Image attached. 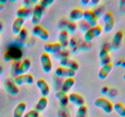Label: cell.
Here are the masks:
<instances>
[{
	"label": "cell",
	"mask_w": 125,
	"mask_h": 117,
	"mask_svg": "<svg viewBox=\"0 0 125 117\" xmlns=\"http://www.w3.org/2000/svg\"><path fill=\"white\" fill-rule=\"evenodd\" d=\"M68 101L78 108L84 106L85 104V100L84 98L81 95L76 93H72L68 95Z\"/></svg>",
	"instance_id": "obj_13"
},
{
	"label": "cell",
	"mask_w": 125,
	"mask_h": 117,
	"mask_svg": "<svg viewBox=\"0 0 125 117\" xmlns=\"http://www.w3.org/2000/svg\"><path fill=\"white\" fill-rule=\"evenodd\" d=\"M32 15V8H26V7H21L18 9L16 12L17 18H21L23 19L31 18Z\"/></svg>",
	"instance_id": "obj_22"
},
{
	"label": "cell",
	"mask_w": 125,
	"mask_h": 117,
	"mask_svg": "<svg viewBox=\"0 0 125 117\" xmlns=\"http://www.w3.org/2000/svg\"><path fill=\"white\" fill-rule=\"evenodd\" d=\"M112 68H113V64L112 62L101 67L98 74L99 79L101 80H104L105 79H106L112 71Z\"/></svg>",
	"instance_id": "obj_20"
},
{
	"label": "cell",
	"mask_w": 125,
	"mask_h": 117,
	"mask_svg": "<svg viewBox=\"0 0 125 117\" xmlns=\"http://www.w3.org/2000/svg\"><path fill=\"white\" fill-rule=\"evenodd\" d=\"M59 43L62 49H65L69 44L68 41V33L65 30H61L58 35Z\"/></svg>",
	"instance_id": "obj_24"
},
{
	"label": "cell",
	"mask_w": 125,
	"mask_h": 117,
	"mask_svg": "<svg viewBox=\"0 0 125 117\" xmlns=\"http://www.w3.org/2000/svg\"><path fill=\"white\" fill-rule=\"evenodd\" d=\"M2 67L1 66H0V74H2Z\"/></svg>",
	"instance_id": "obj_40"
},
{
	"label": "cell",
	"mask_w": 125,
	"mask_h": 117,
	"mask_svg": "<svg viewBox=\"0 0 125 117\" xmlns=\"http://www.w3.org/2000/svg\"><path fill=\"white\" fill-rule=\"evenodd\" d=\"M88 110L86 106H83L78 107L76 113L75 117H86Z\"/></svg>",
	"instance_id": "obj_30"
},
{
	"label": "cell",
	"mask_w": 125,
	"mask_h": 117,
	"mask_svg": "<svg viewBox=\"0 0 125 117\" xmlns=\"http://www.w3.org/2000/svg\"><path fill=\"white\" fill-rule=\"evenodd\" d=\"M43 49L45 52L52 54H58L62 51V48L59 42L56 43H49L45 44L43 46Z\"/></svg>",
	"instance_id": "obj_11"
},
{
	"label": "cell",
	"mask_w": 125,
	"mask_h": 117,
	"mask_svg": "<svg viewBox=\"0 0 125 117\" xmlns=\"http://www.w3.org/2000/svg\"><path fill=\"white\" fill-rule=\"evenodd\" d=\"M40 61L43 71L47 74L50 73L52 68V61H51L50 54L46 53V52H43L42 54V55L40 56Z\"/></svg>",
	"instance_id": "obj_5"
},
{
	"label": "cell",
	"mask_w": 125,
	"mask_h": 117,
	"mask_svg": "<svg viewBox=\"0 0 125 117\" xmlns=\"http://www.w3.org/2000/svg\"><path fill=\"white\" fill-rule=\"evenodd\" d=\"M55 74L57 77H59V78H64L66 79L74 78V77L76 74V71L70 68L59 67L56 69Z\"/></svg>",
	"instance_id": "obj_9"
},
{
	"label": "cell",
	"mask_w": 125,
	"mask_h": 117,
	"mask_svg": "<svg viewBox=\"0 0 125 117\" xmlns=\"http://www.w3.org/2000/svg\"><path fill=\"white\" fill-rule=\"evenodd\" d=\"M31 67V61L29 58H26L16 68L15 71L18 76L26 74L27 72L30 69Z\"/></svg>",
	"instance_id": "obj_16"
},
{
	"label": "cell",
	"mask_w": 125,
	"mask_h": 117,
	"mask_svg": "<svg viewBox=\"0 0 125 117\" xmlns=\"http://www.w3.org/2000/svg\"><path fill=\"white\" fill-rule=\"evenodd\" d=\"M113 109L121 117H125V106L122 102H116L113 106Z\"/></svg>",
	"instance_id": "obj_29"
},
{
	"label": "cell",
	"mask_w": 125,
	"mask_h": 117,
	"mask_svg": "<svg viewBox=\"0 0 125 117\" xmlns=\"http://www.w3.org/2000/svg\"><path fill=\"white\" fill-rule=\"evenodd\" d=\"M48 100L47 98L42 96L39 99L38 102H37L34 110L39 113H41L46 109L48 106Z\"/></svg>",
	"instance_id": "obj_26"
},
{
	"label": "cell",
	"mask_w": 125,
	"mask_h": 117,
	"mask_svg": "<svg viewBox=\"0 0 125 117\" xmlns=\"http://www.w3.org/2000/svg\"><path fill=\"white\" fill-rule=\"evenodd\" d=\"M123 38V33L122 30H118L115 33L111 43L112 49L117 50L120 48Z\"/></svg>",
	"instance_id": "obj_18"
},
{
	"label": "cell",
	"mask_w": 125,
	"mask_h": 117,
	"mask_svg": "<svg viewBox=\"0 0 125 117\" xmlns=\"http://www.w3.org/2000/svg\"><path fill=\"white\" fill-rule=\"evenodd\" d=\"M54 2V0H41L39 4L45 10L46 8L50 7Z\"/></svg>",
	"instance_id": "obj_31"
},
{
	"label": "cell",
	"mask_w": 125,
	"mask_h": 117,
	"mask_svg": "<svg viewBox=\"0 0 125 117\" xmlns=\"http://www.w3.org/2000/svg\"><path fill=\"white\" fill-rule=\"evenodd\" d=\"M103 32V28L101 26L97 25L96 26L90 28L84 34V39L87 42L92 41L95 38L100 36Z\"/></svg>",
	"instance_id": "obj_3"
},
{
	"label": "cell",
	"mask_w": 125,
	"mask_h": 117,
	"mask_svg": "<svg viewBox=\"0 0 125 117\" xmlns=\"http://www.w3.org/2000/svg\"><path fill=\"white\" fill-rule=\"evenodd\" d=\"M4 88L5 91L12 96H17L20 93L18 87L14 83V82L10 80H7L4 82Z\"/></svg>",
	"instance_id": "obj_10"
},
{
	"label": "cell",
	"mask_w": 125,
	"mask_h": 117,
	"mask_svg": "<svg viewBox=\"0 0 125 117\" xmlns=\"http://www.w3.org/2000/svg\"><path fill=\"white\" fill-rule=\"evenodd\" d=\"M55 96L59 101L60 106L62 108H65L68 106L69 101H68V95H67V93L62 91H59L56 93Z\"/></svg>",
	"instance_id": "obj_21"
},
{
	"label": "cell",
	"mask_w": 125,
	"mask_h": 117,
	"mask_svg": "<svg viewBox=\"0 0 125 117\" xmlns=\"http://www.w3.org/2000/svg\"><path fill=\"white\" fill-rule=\"evenodd\" d=\"M94 106L101 109L104 113L110 114L113 111V104L107 99L104 98H98L94 101Z\"/></svg>",
	"instance_id": "obj_1"
},
{
	"label": "cell",
	"mask_w": 125,
	"mask_h": 117,
	"mask_svg": "<svg viewBox=\"0 0 125 117\" xmlns=\"http://www.w3.org/2000/svg\"><path fill=\"white\" fill-rule=\"evenodd\" d=\"M26 109V104L25 102H21L15 107L13 112V117H23Z\"/></svg>",
	"instance_id": "obj_25"
},
{
	"label": "cell",
	"mask_w": 125,
	"mask_h": 117,
	"mask_svg": "<svg viewBox=\"0 0 125 117\" xmlns=\"http://www.w3.org/2000/svg\"><path fill=\"white\" fill-rule=\"evenodd\" d=\"M45 9L39 4H36L32 8V15L31 17V23L34 26L39 24L43 17Z\"/></svg>",
	"instance_id": "obj_4"
},
{
	"label": "cell",
	"mask_w": 125,
	"mask_h": 117,
	"mask_svg": "<svg viewBox=\"0 0 125 117\" xmlns=\"http://www.w3.org/2000/svg\"><path fill=\"white\" fill-rule=\"evenodd\" d=\"M60 65H61V67L70 68L75 71H78L79 68V65L78 62L68 57H63L61 58L60 60Z\"/></svg>",
	"instance_id": "obj_12"
},
{
	"label": "cell",
	"mask_w": 125,
	"mask_h": 117,
	"mask_svg": "<svg viewBox=\"0 0 125 117\" xmlns=\"http://www.w3.org/2000/svg\"><path fill=\"white\" fill-rule=\"evenodd\" d=\"M100 65L101 67L111 63V57L106 48H102L99 52Z\"/></svg>",
	"instance_id": "obj_14"
},
{
	"label": "cell",
	"mask_w": 125,
	"mask_h": 117,
	"mask_svg": "<svg viewBox=\"0 0 125 117\" xmlns=\"http://www.w3.org/2000/svg\"><path fill=\"white\" fill-rule=\"evenodd\" d=\"M84 11L79 8L74 9L72 10L68 15V20L70 21L74 22L79 21L83 18Z\"/></svg>",
	"instance_id": "obj_19"
},
{
	"label": "cell",
	"mask_w": 125,
	"mask_h": 117,
	"mask_svg": "<svg viewBox=\"0 0 125 117\" xmlns=\"http://www.w3.org/2000/svg\"><path fill=\"white\" fill-rule=\"evenodd\" d=\"M32 33L33 35L40 38L41 40H43V41H46L48 40L49 37H50V34H49L48 31L39 24L34 26L33 27Z\"/></svg>",
	"instance_id": "obj_8"
},
{
	"label": "cell",
	"mask_w": 125,
	"mask_h": 117,
	"mask_svg": "<svg viewBox=\"0 0 125 117\" xmlns=\"http://www.w3.org/2000/svg\"><path fill=\"white\" fill-rule=\"evenodd\" d=\"M21 57V52L18 49L13 48L8 50L5 53L4 56V58L5 61L9 62V61L14 59H20Z\"/></svg>",
	"instance_id": "obj_17"
},
{
	"label": "cell",
	"mask_w": 125,
	"mask_h": 117,
	"mask_svg": "<svg viewBox=\"0 0 125 117\" xmlns=\"http://www.w3.org/2000/svg\"><path fill=\"white\" fill-rule=\"evenodd\" d=\"M123 79H124V80H125V74H124V75H123Z\"/></svg>",
	"instance_id": "obj_41"
},
{
	"label": "cell",
	"mask_w": 125,
	"mask_h": 117,
	"mask_svg": "<svg viewBox=\"0 0 125 117\" xmlns=\"http://www.w3.org/2000/svg\"><path fill=\"white\" fill-rule=\"evenodd\" d=\"M63 29L62 30H65L68 33H70V34H74L76 32L77 30V24L76 23L74 22L70 21L69 20L65 21L63 23Z\"/></svg>",
	"instance_id": "obj_28"
},
{
	"label": "cell",
	"mask_w": 125,
	"mask_h": 117,
	"mask_svg": "<svg viewBox=\"0 0 125 117\" xmlns=\"http://www.w3.org/2000/svg\"><path fill=\"white\" fill-rule=\"evenodd\" d=\"M83 18L89 24L90 28L96 26L98 25V17L95 14L94 10L88 9L84 11Z\"/></svg>",
	"instance_id": "obj_6"
},
{
	"label": "cell",
	"mask_w": 125,
	"mask_h": 117,
	"mask_svg": "<svg viewBox=\"0 0 125 117\" xmlns=\"http://www.w3.org/2000/svg\"><path fill=\"white\" fill-rule=\"evenodd\" d=\"M58 117H70L68 112H66L65 110L63 109H61L59 110L58 114H57Z\"/></svg>",
	"instance_id": "obj_34"
},
{
	"label": "cell",
	"mask_w": 125,
	"mask_h": 117,
	"mask_svg": "<svg viewBox=\"0 0 125 117\" xmlns=\"http://www.w3.org/2000/svg\"><path fill=\"white\" fill-rule=\"evenodd\" d=\"M23 117H39V113L35 110H31L25 113Z\"/></svg>",
	"instance_id": "obj_32"
},
{
	"label": "cell",
	"mask_w": 125,
	"mask_h": 117,
	"mask_svg": "<svg viewBox=\"0 0 125 117\" xmlns=\"http://www.w3.org/2000/svg\"><path fill=\"white\" fill-rule=\"evenodd\" d=\"M75 84V80L74 78H67L63 81V84L62 85L61 91L67 93L70 90L72 89V88L74 86Z\"/></svg>",
	"instance_id": "obj_27"
},
{
	"label": "cell",
	"mask_w": 125,
	"mask_h": 117,
	"mask_svg": "<svg viewBox=\"0 0 125 117\" xmlns=\"http://www.w3.org/2000/svg\"><path fill=\"white\" fill-rule=\"evenodd\" d=\"M2 30H3V24L1 22H0V32H1Z\"/></svg>",
	"instance_id": "obj_38"
},
{
	"label": "cell",
	"mask_w": 125,
	"mask_h": 117,
	"mask_svg": "<svg viewBox=\"0 0 125 117\" xmlns=\"http://www.w3.org/2000/svg\"><path fill=\"white\" fill-rule=\"evenodd\" d=\"M37 87L40 90L42 96L47 97L50 92V88L48 83L43 79H39L36 82Z\"/></svg>",
	"instance_id": "obj_15"
},
{
	"label": "cell",
	"mask_w": 125,
	"mask_h": 117,
	"mask_svg": "<svg viewBox=\"0 0 125 117\" xmlns=\"http://www.w3.org/2000/svg\"><path fill=\"white\" fill-rule=\"evenodd\" d=\"M37 2V1H29V0H26V1H23V3L24 4V7H26V8H31V6L32 5V4H34V3H36Z\"/></svg>",
	"instance_id": "obj_35"
},
{
	"label": "cell",
	"mask_w": 125,
	"mask_h": 117,
	"mask_svg": "<svg viewBox=\"0 0 125 117\" xmlns=\"http://www.w3.org/2000/svg\"><path fill=\"white\" fill-rule=\"evenodd\" d=\"M104 31L106 33H109L112 31L115 26V19L113 13L110 11H107L104 13L103 17Z\"/></svg>",
	"instance_id": "obj_2"
},
{
	"label": "cell",
	"mask_w": 125,
	"mask_h": 117,
	"mask_svg": "<svg viewBox=\"0 0 125 117\" xmlns=\"http://www.w3.org/2000/svg\"><path fill=\"white\" fill-rule=\"evenodd\" d=\"M25 22V20L21 18H16L12 25V32L15 35H18L20 30L23 29V26Z\"/></svg>",
	"instance_id": "obj_23"
},
{
	"label": "cell",
	"mask_w": 125,
	"mask_h": 117,
	"mask_svg": "<svg viewBox=\"0 0 125 117\" xmlns=\"http://www.w3.org/2000/svg\"><path fill=\"white\" fill-rule=\"evenodd\" d=\"M20 37V39L21 40H24L28 37V30L25 28H23L21 30L19 34H18Z\"/></svg>",
	"instance_id": "obj_33"
},
{
	"label": "cell",
	"mask_w": 125,
	"mask_h": 117,
	"mask_svg": "<svg viewBox=\"0 0 125 117\" xmlns=\"http://www.w3.org/2000/svg\"><path fill=\"white\" fill-rule=\"evenodd\" d=\"M4 5L0 3V12L4 9Z\"/></svg>",
	"instance_id": "obj_39"
},
{
	"label": "cell",
	"mask_w": 125,
	"mask_h": 117,
	"mask_svg": "<svg viewBox=\"0 0 125 117\" xmlns=\"http://www.w3.org/2000/svg\"><path fill=\"white\" fill-rule=\"evenodd\" d=\"M13 82L17 86H21L23 85H32L34 83V79L31 74L26 73L17 76L14 79Z\"/></svg>",
	"instance_id": "obj_7"
},
{
	"label": "cell",
	"mask_w": 125,
	"mask_h": 117,
	"mask_svg": "<svg viewBox=\"0 0 125 117\" xmlns=\"http://www.w3.org/2000/svg\"><path fill=\"white\" fill-rule=\"evenodd\" d=\"M89 1H90V0H82L81 1V3L83 6H87V5H89Z\"/></svg>",
	"instance_id": "obj_37"
},
{
	"label": "cell",
	"mask_w": 125,
	"mask_h": 117,
	"mask_svg": "<svg viewBox=\"0 0 125 117\" xmlns=\"http://www.w3.org/2000/svg\"><path fill=\"white\" fill-rule=\"evenodd\" d=\"M100 1L99 0H91V1H89V5L92 6V7H96L98 5Z\"/></svg>",
	"instance_id": "obj_36"
}]
</instances>
